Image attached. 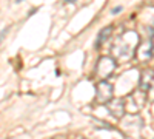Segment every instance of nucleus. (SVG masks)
Masks as SVG:
<instances>
[{"label": "nucleus", "instance_id": "obj_1", "mask_svg": "<svg viewBox=\"0 0 154 139\" xmlns=\"http://www.w3.org/2000/svg\"><path fill=\"white\" fill-rule=\"evenodd\" d=\"M109 31H111V28H109V27H106V28H103V30H102V33H100V37H97V46H99V45H100V43L103 42V40L106 39V37H108Z\"/></svg>", "mask_w": 154, "mask_h": 139}, {"label": "nucleus", "instance_id": "obj_2", "mask_svg": "<svg viewBox=\"0 0 154 139\" xmlns=\"http://www.w3.org/2000/svg\"><path fill=\"white\" fill-rule=\"evenodd\" d=\"M120 11H122V6H116V8H114L111 12H112V14H119Z\"/></svg>", "mask_w": 154, "mask_h": 139}, {"label": "nucleus", "instance_id": "obj_3", "mask_svg": "<svg viewBox=\"0 0 154 139\" xmlns=\"http://www.w3.org/2000/svg\"><path fill=\"white\" fill-rule=\"evenodd\" d=\"M65 2H75V0H65Z\"/></svg>", "mask_w": 154, "mask_h": 139}, {"label": "nucleus", "instance_id": "obj_4", "mask_svg": "<svg viewBox=\"0 0 154 139\" xmlns=\"http://www.w3.org/2000/svg\"><path fill=\"white\" fill-rule=\"evenodd\" d=\"M16 2H17V3H20V2H22V0H16Z\"/></svg>", "mask_w": 154, "mask_h": 139}]
</instances>
